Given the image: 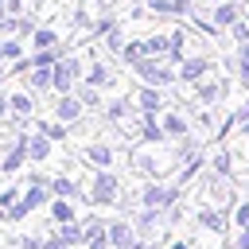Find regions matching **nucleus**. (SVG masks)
Here are the masks:
<instances>
[{"instance_id":"5701e85b","label":"nucleus","mask_w":249,"mask_h":249,"mask_svg":"<svg viewBox=\"0 0 249 249\" xmlns=\"http://www.w3.org/2000/svg\"><path fill=\"white\" fill-rule=\"evenodd\" d=\"M128 113H132V105H128L124 97H113V101L105 105V121H109V124H121V121H128Z\"/></svg>"},{"instance_id":"4be33fe9","label":"nucleus","mask_w":249,"mask_h":249,"mask_svg":"<svg viewBox=\"0 0 249 249\" xmlns=\"http://www.w3.org/2000/svg\"><path fill=\"white\" fill-rule=\"evenodd\" d=\"M144 54H148V51H144V39H128V43L117 51V58H121V62H128V66H136Z\"/></svg>"},{"instance_id":"7c9ffc66","label":"nucleus","mask_w":249,"mask_h":249,"mask_svg":"<svg viewBox=\"0 0 249 249\" xmlns=\"http://www.w3.org/2000/svg\"><path fill=\"white\" fill-rule=\"evenodd\" d=\"M19 198H23V191H19V187H4V191H0V206H4V210H8L12 202H19Z\"/></svg>"},{"instance_id":"37998d69","label":"nucleus","mask_w":249,"mask_h":249,"mask_svg":"<svg viewBox=\"0 0 249 249\" xmlns=\"http://www.w3.org/2000/svg\"><path fill=\"white\" fill-rule=\"evenodd\" d=\"M0 249H4V237H0Z\"/></svg>"},{"instance_id":"b1692460","label":"nucleus","mask_w":249,"mask_h":249,"mask_svg":"<svg viewBox=\"0 0 249 249\" xmlns=\"http://www.w3.org/2000/svg\"><path fill=\"white\" fill-rule=\"evenodd\" d=\"M31 47H35V51L58 47V31H54V27H35V35H31Z\"/></svg>"},{"instance_id":"ea45409f","label":"nucleus","mask_w":249,"mask_h":249,"mask_svg":"<svg viewBox=\"0 0 249 249\" xmlns=\"http://www.w3.org/2000/svg\"><path fill=\"white\" fill-rule=\"evenodd\" d=\"M241 156H245V160H249V136H245V148H241Z\"/></svg>"},{"instance_id":"6e6552de","label":"nucleus","mask_w":249,"mask_h":249,"mask_svg":"<svg viewBox=\"0 0 249 249\" xmlns=\"http://www.w3.org/2000/svg\"><path fill=\"white\" fill-rule=\"evenodd\" d=\"M160 124H163V132H167V140H191V124H187V117L179 113V109H167L163 117H160Z\"/></svg>"},{"instance_id":"a19ab883","label":"nucleus","mask_w":249,"mask_h":249,"mask_svg":"<svg viewBox=\"0 0 249 249\" xmlns=\"http://www.w3.org/2000/svg\"><path fill=\"white\" fill-rule=\"evenodd\" d=\"M245 23H249V4H245Z\"/></svg>"},{"instance_id":"473e14b6","label":"nucleus","mask_w":249,"mask_h":249,"mask_svg":"<svg viewBox=\"0 0 249 249\" xmlns=\"http://www.w3.org/2000/svg\"><path fill=\"white\" fill-rule=\"evenodd\" d=\"M226 249H249V226H245V230H237V237H233Z\"/></svg>"},{"instance_id":"2f4dec72","label":"nucleus","mask_w":249,"mask_h":249,"mask_svg":"<svg viewBox=\"0 0 249 249\" xmlns=\"http://www.w3.org/2000/svg\"><path fill=\"white\" fill-rule=\"evenodd\" d=\"M43 241H47V237H39V233H23L16 245H19V249H43Z\"/></svg>"},{"instance_id":"a878e982","label":"nucleus","mask_w":249,"mask_h":249,"mask_svg":"<svg viewBox=\"0 0 249 249\" xmlns=\"http://www.w3.org/2000/svg\"><path fill=\"white\" fill-rule=\"evenodd\" d=\"M35 128H39L43 136H51V140H66V132H70L58 117H54V121H35Z\"/></svg>"},{"instance_id":"0eeeda50","label":"nucleus","mask_w":249,"mask_h":249,"mask_svg":"<svg viewBox=\"0 0 249 249\" xmlns=\"http://www.w3.org/2000/svg\"><path fill=\"white\" fill-rule=\"evenodd\" d=\"M54 117H58L62 124H78V121L86 117V101H82L78 93H58V97H54Z\"/></svg>"},{"instance_id":"2eb2a0df","label":"nucleus","mask_w":249,"mask_h":249,"mask_svg":"<svg viewBox=\"0 0 249 249\" xmlns=\"http://www.w3.org/2000/svg\"><path fill=\"white\" fill-rule=\"evenodd\" d=\"M191 0H148V12L156 16H191Z\"/></svg>"},{"instance_id":"f704fd0d","label":"nucleus","mask_w":249,"mask_h":249,"mask_svg":"<svg viewBox=\"0 0 249 249\" xmlns=\"http://www.w3.org/2000/svg\"><path fill=\"white\" fill-rule=\"evenodd\" d=\"M43 249H66V241H62V237L51 230V233H47V241H43Z\"/></svg>"},{"instance_id":"393cba45","label":"nucleus","mask_w":249,"mask_h":249,"mask_svg":"<svg viewBox=\"0 0 249 249\" xmlns=\"http://www.w3.org/2000/svg\"><path fill=\"white\" fill-rule=\"evenodd\" d=\"M74 93L86 101V109H97V105H101V89H97V86H89V82H78V86H74Z\"/></svg>"},{"instance_id":"20e7f679","label":"nucleus","mask_w":249,"mask_h":249,"mask_svg":"<svg viewBox=\"0 0 249 249\" xmlns=\"http://www.w3.org/2000/svg\"><path fill=\"white\" fill-rule=\"evenodd\" d=\"M51 74H54V93H74V86L82 82V58L78 54H62L51 66Z\"/></svg>"},{"instance_id":"c9c22d12","label":"nucleus","mask_w":249,"mask_h":249,"mask_svg":"<svg viewBox=\"0 0 249 249\" xmlns=\"http://www.w3.org/2000/svg\"><path fill=\"white\" fill-rule=\"evenodd\" d=\"M167 249H195V241H191V237H175Z\"/></svg>"},{"instance_id":"9d476101","label":"nucleus","mask_w":249,"mask_h":249,"mask_svg":"<svg viewBox=\"0 0 249 249\" xmlns=\"http://www.w3.org/2000/svg\"><path fill=\"white\" fill-rule=\"evenodd\" d=\"M8 109H12V121H27V117L35 113V93H31V89L8 93Z\"/></svg>"},{"instance_id":"4468645a","label":"nucleus","mask_w":249,"mask_h":249,"mask_svg":"<svg viewBox=\"0 0 249 249\" xmlns=\"http://www.w3.org/2000/svg\"><path fill=\"white\" fill-rule=\"evenodd\" d=\"M136 109H140V113H160V109H163L160 86H140V89H136Z\"/></svg>"},{"instance_id":"bb28decb","label":"nucleus","mask_w":249,"mask_h":249,"mask_svg":"<svg viewBox=\"0 0 249 249\" xmlns=\"http://www.w3.org/2000/svg\"><path fill=\"white\" fill-rule=\"evenodd\" d=\"M62 58V51L58 47H47V51H31V66H54Z\"/></svg>"},{"instance_id":"c85d7f7f","label":"nucleus","mask_w":249,"mask_h":249,"mask_svg":"<svg viewBox=\"0 0 249 249\" xmlns=\"http://www.w3.org/2000/svg\"><path fill=\"white\" fill-rule=\"evenodd\" d=\"M233 62H237V74H241V82H249V39L237 47V58H233Z\"/></svg>"},{"instance_id":"4c0bfd02","label":"nucleus","mask_w":249,"mask_h":249,"mask_svg":"<svg viewBox=\"0 0 249 249\" xmlns=\"http://www.w3.org/2000/svg\"><path fill=\"white\" fill-rule=\"evenodd\" d=\"M8 113H12V109H8V97H0V121H4Z\"/></svg>"},{"instance_id":"f8f14e48","label":"nucleus","mask_w":249,"mask_h":249,"mask_svg":"<svg viewBox=\"0 0 249 249\" xmlns=\"http://www.w3.org/2000/svg\"><path fill=\"white\" fill-rule=\"evenodd\" d=\"M206 74H210V58H191V62L183 58V62H179V82H191V86H198Z\"/></svg>"},{"instance_id":"c03bdc74","label":"nucleus","mask_w":249,"mask_h":249,"mask_svg":"<svg viewBox=\"0 0 249 249\" xmlns=\"http://www.w3.org/2000/svg\"><path fill=\"white\" fill-rule=\"evenodd\" d=\"M163 249H167V245H163Z\"/></svg>"},{"instance_id":"79ce46f5","label":"nucleus","mask_w":249,"mask_h":249,"mask_svg":"<svg viewBox=\"0 0 249 249\" xmlns=\"http://www.w3.org/2000/svg\"><path fill=\"white\" fill-rule=\"evenodd\" d=\"M0 62H4V51H0Z\"/></svg>"},{"instance_id":"f257e3e1","label":"nucleus","mask_w":249,"mask_h":249,"mask_svg":"<svg viewBox=\"0 0 249 249\" xmlns=\"http://www.w3.org/2000/svg\"><path fill=\"white\" fill-rule=\"evenodd\" d=\"M128 163L132 171H140L144 179H171L183 163V152H171L167 140L156 144V140H140L132 152H128Z\"/></svg>"},{"instance_id":"1a4fd4ad","label":"nucleus","mask_w":249,"mask_h":249,"mask_svg":"<svg viewBox=\"0 0 249 249\" xmlns=\"http://www.w3.org/2000/svg\"><path fill=\"white\" fill-rule=\"evenodd\" d=\"M78 198H51L47 202V214H51V226H66V222H78Z\"/></svg>"},{"instance_id":"f03ea898","label":"nucleus","mask_w":249,"mask_h":249,"mask_svg":"<svg viewBox=\"0 0 249 249\" xmlns=\"http://www.w3.org/2000/svg\"><path fill=\"white\" fill-rule=\"evenodd\" d=\"M82 202H89L93 210L117 206L121 202V175L117 171H89V179L82 183Z\"/></svg>"},{"instance_id":"72a5a7b5","label":"nucleus","mask_w":249,"mask_h":249,"mask_svg":"<svg viewBox=\"0 0 249 249\" xmlns=\"http://www.w3.org/2000/svg\"><path fill=\"white\" fill-rule=\"evenodd\" d=\"M0 51H4V58H19V43H16V39L0 43Z\"/></svg>"},{"instance_id":"e433bc0d","label":"nucleus","mask_w":249,"mask_h":249,"mask_svg":"<svg viewBox=\"0 0 249 249\" xmlns=\"http://www.w3.org/2000/svg\"><path fill=\"white\" fill-rule=\"evenodd\" d=\"M19 8H23V0H4V12H8V16H16Z\"/></svg>"},{"instance_id":"c756f323","label":"nucleus","mask_w":249,"mask_h":249,"mask_svg":"<svg viewBox=\"0 0 249 249\" xmlns=\"http://www.w3.org/2000/svg\"><path fill=\"white\" fill-rule=\"evenodd\" d=\"M27 214H31V206H27V202H23V198H19V202H12V206H8V222H23V218H27Z\"/></svg>"},{"instance_id":"7ed1b4c3","label":"nucleus","mask_w":249,"mask_h":249,"mask_svg":"<svg viewBox=\"0 0 249 249\" xmlns=\"http://www.w3.org/2000/svg\"><path fill=\"white\" fill-rule=\"evenodd\" d=\"M132 74L144 82V86H171V82H179V70H171V66H163V58H152V54H144L136 66H132Z\"/></svg>"},{"instance_id":"cd10ccee","label":"nucleus","mask_w":249,"mask_h":249,"mask_svg":"<svg viewBox=\"0 0 249 249\" xmlns=\"http://www.w3.org/2000/svg\"><path fill=\"white\" fill-rule=\"evenodd\" d=\"M230 222H233L237 230H245V226H249V198H237V202H233V210H230Z\"/></svg>"},{"instance_id":"6ab92c4d","label":"nucleus","mask_w":249,"mask_h":249,"mask_svg":"<svg viewBox=\"0 0 249 249\" xmlns=\"http://www.w3.org/2000/svg\"><path fill=\"white\" fill-rule=\"evenodd\" d=\"M195 97H198L202 105H218V101L226 97V82H198Z\"/></svg>"},{"instance_id":"ddd939ff","label":"nucleus","mask_w":249,"mask_h":249,"mask_svg":"<svg viewBox=\"0 0 249 249\" xmlns=\"http://www.w3.org/2000/svg\"><path fill=\"white\" fill-rule=\"evenodd\" d=\"M241 16H245V8H241V4H233V0L214 4V27H233Z\"/></svg>"},{"instance_id":"aec40b11","label":"nucleus","mask_w":249,"mask_h":249,"mask_svg":"<svg viewBox=\"0 0 249 249\" xmlns=\"http://www.w3.org/2000/svg\"><path fill=\"white\" fill-rule=\"evenodd\" d=\"M82 82H89V86L105 89V86H113V70H109L105 62H97V58H93V66L86 70V78H82Z\"/></svg>"},{"instance_id":"412c9836","label":"nucleus","mask_w":249,"mask_h":249,"mask_svg":"<svg viewBox=\"0 0 249 249\" xmlns=\"http://www.w3.org/2000/svg\"><path fill=\"white\" fill-rule=\"evenodd\" d=\"M206 163H210V171H218V175H233V152H226V148L210 152Z\"/></svg>"},{"instance_id":"9b49d317","label":"nucleus","mask_w":249,"mask_h":249,"mask_svg":"<svg viewBox=\"0 0 249 249\" xmlns=\"http://www.w3.org/2000/svg\"><path fill=\"white\" fill-rule=\"evenodd\" d=\"M51 152H54V140H51V136H43L39 128L27 132V156H31V163H47Z\"/></svg>"},{"instance_id":"dca6fc26","label":"nucleus","mask_w":249,"mask_h":249,"mask_svg":"<svg viewBox=\"0 0 249 249\" xmlns=\"http://www.w3.org/2000/svg\"><path fill=\"white\" fill-rule=\"evenodd\" d=\"M51 195H54V198H82V187H78L70 175L58 171V175H51Z\"/></svg>"},{"instance_id":"f3484780","label":"nucleus","mask_w":249,"mask_h":249,"mask_svg":"<svg viewBox=\"0 0 249 249\" xmlns=\"http://www.w3.org/2000/svg\"><path fill=\"white\" fill-rule=\"evenodd\" d=\"M27 89H39V93L54 89V74H51V66H31V70H27Z\"/></svg>"},{"instance_id":"39448f33","label":"nucleus","mask_w":249,"mask_h":249,"mask_svg":"<svg viewBox=\"0 0 249 249\" xmlns=\"http://www.w3.org/2000/svg\"><path fill=\"white\" fill-rule=\"evenodd\" d=\"M78 156H82V163H86L89 171H113V163H117V148L105 144V140H89Z\"/></svg>"},{"instance_id":"58836bf2","label":"nucleus","mask_w":249,"mask_h":249,"mask_svg":"<svg viewBox=\"0 0 249 249\" xmlns=\"http://www.w3.org/2000/svg\"><path fill=\"white\" fill-rule=\"evenodd\" d=\"M237 128H241V136H249V121H245V124H237Z\"/></svg>"},{"instance_id":"423d86ee","label":"nucleus","mask_w":249,"mask_h":249,"mask_svg":"<svg viewBox=\"0 0 249 249\" xmlns=\"http://www.w3.org/2000/svg\"><path fill=\"white\" fill-rule=\"evenodd\" d=\"M195 226H198L202 233H210V237H222V233L230 230V210H222V206L206 202V206H198V214H195Z\"/></svg>"},{"instance_id":"a211bd4d","label":"nucleus","mask_w":249,"mask_h":249,"mask_svg":"<svg viewBox=\"0 0 249 249\" xmlns=\"http://www.w3.org/2000/svg\"><path fill=\"white\" fill-rule=\"evenodd\" d=\"M51 198H54V195H51V187H47V183H27V187H23V202H27L31 210L47 206Z\"/></svg>"}]
</instances>
